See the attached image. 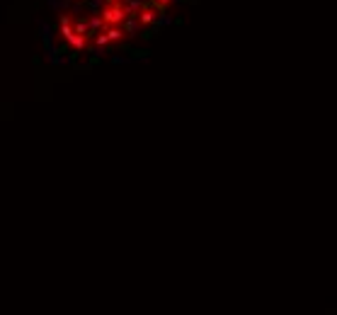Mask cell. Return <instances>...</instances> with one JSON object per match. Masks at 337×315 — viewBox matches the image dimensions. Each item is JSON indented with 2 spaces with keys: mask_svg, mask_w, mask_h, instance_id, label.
I'll return each instance as SVG.
<instances>
[{
  "mask_svg": "<svg viewBox=\"0 0 337 315\" xmlns=\"http://www.w3.org/2000/svg\"><path fill=\"white\" fill-rule=\"evenodd\" d=\"M126 17H129V7L124 5V0H107L105 7L100 10L102 27H119Z\"/></svg>",
  "mask_w": 337,
  "mask_h": 315,
  "instance_id": "cell-1",
  "label": "cell"
}]
</instances>
